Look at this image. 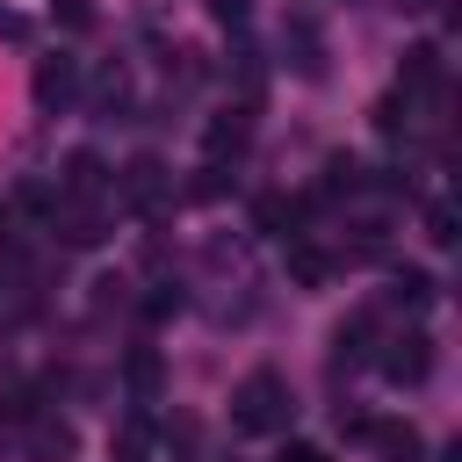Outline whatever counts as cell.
<instances>
[{
    "label": "cell",
    "instance_id": "cell-1",
    "mask_svg": "<svg viewBox=\"0 0 462 462\" xmlns=\"http://www.w3.org/2000/svg\"><path fill=\"white\" fill-rule=\"evenodd\" d=\"M289 411H296V397H289V383H282L274 368H253V375L231 390V426H238V433H282Z\"/></svg>",
    "mask_w": 462,
    "mask_h": 462
},
{
    "label": "cell",
    "instance_id": "cell-2",
    "mask_svg": "<svg viewBox=\"0 0 462 462\" xmlns=\"http://www.w3.org/2000/svg\"><path fill=\"white\" fill-rule=\"evenodd\" d=\"M426 368H433V339L426 332H404V339H390V354H383V375L390 383H426Z\"/></svg>",
    "mask_w": 462,
    "mask_h": 462
},
{
    "label": "cell",
    "instance_id": "cell-3",
    "mask_svg": "<svg viewBox=\"0 0 462 462\" xmlns=\"http://www.w3.org/2000/svg\"><path fill=\"white\" fill-rule=\"evenodd\" d=\"M72 94H79V58H65V51L43 58V65H36V108L51 116V108H65Z\"/></svg>",
    "mask_w": 462,
    "mask_h": 462
},
{
    "label": "cell",
    "instance_id": "cell-4",
    "mask_svg": "<svg viewBox=\"0 0 462 462\" xmlns=\"http://www.w3.org/2000/svg\"><path fill=\"white\" fill-rule=\"evenodd\" d=\"M282 43L296 51V72H303V79H318V72H325V43H318V29H310V14H289V29H282Z\"/></svg>",
    "mask_w": 462,
    "mask_h": 462
},
{
    "label": "cell",
    "instance_id": "cell-5",
    "mask_svg": "<svg viewBox=\"0 0 462 462\" xmlns=\"http://www.w3.org/2000/svg\"><path fill=\"white\" fill-rule=\"evenodd\" d=\"M108 455H116V462H152V411H130V419L116 426Z\"/></svg>",
    "mask_w": 462,
    "mask_h": 462
},
{
    "label": "cell",
    "instance_id": "cell-6",
    "mask_svg": "<svg viewBox=\"0 0 462 462\" xmlns=\"http://www.w3.org/2000/svg\"><path fill=\"white\" fill-rule=\"evenodd\" d=\"M397 87H404V94H433V87H440V51H433V43L404 51V72H397Z\"/></svg>",
    "mask_w": 462,
    "mask_h": 462
},
{
    "label": "cell",
    "instance_id": "cell-7",
    "mask_svg": "<svg viewBox=\"0 0 462 462\" xmlns=\"http://www.w3.org/2000/svg\"><path fill=\"white\" fill-rule=\"evenodd\" d=\"M368 332H375V318H368V310H354V318L332 332V346H339V354H332V368H354V361L368 354Z\"/></svg>",
    "mask_w": 462,
    "mask_h": 462
},
{
    "label": "cell",
    "instance_id": "cell-8",
    "mask_svg": "<svg viewBox=\"0 0 462 462\" xmlns=\"http://www.w3.org/2000/svg\"><path fill=\"white\" fill-rule=\"evenodd\" d=\"M123 375H130V390H137L144 404H152V397H159V383H166V368H159V354H152V346H130Z\"/></svg>",
    "mask_w": 462,
    "mask_h": 462
},
{
    "label": "cell",
    "instance_id": "cell-9",
    "mask_svg": "<svg viewBox=\"0 0 462 462\" xmlns=\"http://www.w3.org/2000/svg\"><path fill=\"white\" fill-rule=\"evenodd\" d=\"M29 455H36V462H65V455H72V426L36 419V426H29Z\"/></svg>",
    "mask_w": 462,
    "mask_h": 462
},
{
    "label": "cell",
    "instance_id": "cell-10",
    "mask_svg": "<svg viewBox=\"0 0 462 462\" xmlns=\"http://www.w3.org/2000/svg\"><path fill=\"white\" fill-rule=\"evenodd\" d=\"M245 130H253V116H245V108H231V116H217V123H209V159H224V152H238V144H245Z\"/></svg>",
    "mask_w": 462,
    "mask_h": 462
},
{
    "label": "cell",
    "instance_id": "cell-11",
    "mask_svg": "<svg viewBox=\"0 0 462 462\" xmlns=\"http://www.w3.org/2000/svg\"><path fill=\"white\" fill-rule=\"evenodd\" d=\"M159 173H166L159 159H137V166H130V180H123V188H130V202H137V209H152V202H159V188H166Z\"/></svg>",
    "mask_w": 462,
    "mask_h": 462
},
{
    "label": "cell",
    "instance_id": "cell-12",
    "mask_svg": "<svg viewBox=\"0 0 462 462\" xmlns=\"http://www.w3.org/2000/svg\"><path fill=\"white\" fill-rule=\"evenodd\" d=\"M397 303H411V310H426V303H433V274H419V267H404V274H397Z\"/></svg>",
    "mask_w": 462,
    "mask_h": 462
},
{
    "label": "cell",
    "instance_id": "cell-13",
    "mask_svg": "<svg viewBox=\"0 0 462 462\" xmlns=\"http://www.w3.org/2000/svg\"><path fill=\"white\" fill-rule=\"evenodd\" d=\"M289 274H296V282H325L332 267H325V253H310V245H296V253H289Z\"/></svg>",
    "mask_w": 462,
    "mask_h": 462
},
{
    "label": "cell",
    "instance_id": "cell-14",
    "mask_svg": "<svg viewBox=\"0 0 462 462\" xmlns=\"http://www.w3.org/2000/svg\"><path fill=\"white\" fill-rule=\"evenodd\" d=\"M426 231H433V245H455V209H448V202H433V217H426Z\"/></svg>",
    "mask_w": 462,
    "mask_h": 462
},
{
    "label": "cell",
    "instance_id": "cell-15",
    "mask_svg": "<svg viewBox=\"0 0 462 462\" xmlns=\"http://www.w3.org/2000/svg\"><path fill=\"white\" fill-rule=\"evenodd\" d=\"M274 462H332V455H325V448H318V440H289V448H282V455H274Z\"/></svg>",
    "mask_w": 462,
    "mask_h": 462
},
{
    "label": "cell",
    "instance_id": "cell-16",
    "mask_svg": "<svg viewBox=\"0 0 462 462\" xmlns=\"http://www.w3.org/2000/svg\"><path fill=\"white\" fill-rule=\"evenodd\" d=\"M180 303H188V296H180V289H173V282H166V289H159V296H152V303H144V310H152V318H173V310H180Z\"/></svg>",
    "mask_w": 462,
    "mask_h": 462
},
{
    "label": "cell",
    "instance_id": "cell-17",
    "mask_svg": "<svg viewBox=\"0 0 462 462\" xmlns=\"http://www.w3.org/2000/svg\"><path fill=\"white\" fill-rule=\"evenodd\" d=\"M65 22H72V29H87V22H94V7H87V0H65Z\"/></svg>",
    "mask_w": 462,
    "mask_h": 462
},
{
    "label": "cell",
    "instance_id": "cell-18",
    "mask_svg": "<svg viewBox=\"0 0 462 462\" xmlns=\"http://www.w3.org/2000/svg\"><path fill=\"white\" fill-rule=\"evenodd\" d=\"M209 7H217L224 22H245V0H209Z\"/></svg>",
    "mask_w": 462,
    "mask_h": 462
},
{
    "label": "cell",
    "instance_id": "cell-19",
    "mask_svg": "<svg viewBox=\"0 0 462 462\" xmlns=\"http://www.w3.org/2000/svg\"><path fill=\"white\" fill-rule=\"evenodd\" d=\"M0 36H22V14H7V7H0Z\"/></svg>",
    "mask_w": 462,
    "mask_h": 462
}]
</instances>
